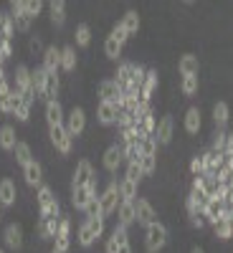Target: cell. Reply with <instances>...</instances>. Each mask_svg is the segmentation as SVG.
<instances>
[{
    "label": "cell",
    "instance_id": "cell-18",
    "mask_svg": "<svg viewBox=\"0 0 233 253\" xmlns=\"http://www.w3.org/2000/svg\"><path fill=\"white\" fill-rule=\"evenodd\" d=\"M117 114H119V107L114 101H99L96 117H99L101 124H117Z\"/></svg>",
    "mask_w": 233,
    "mask_h": 253
},
{
    "label": "cell",
    "instance_id": "cell-26",
    "mask_svg": "<svg viewBox=\"0 0 233 253\" xmlns=\"http://www.w3.org/2000/svg\"><path fill=\"white\" fill-rule=\"evenodd\" d=\"M185 132L187 134H198L200 132V109L198 107H190L185 112Z\"/></svg>",
    "mask_w": 233,
    "mask_h": 253
},
{
    "label": "cell",
    "instance_id": "cell-57",
    "mask_svg": "<svg viewBox=\"0 0 233 253\" xmlns=\"http://www.w3.org/2000/svg\"><path fill=\"white\" fill-rule=\"evenodd\" d=\"M119 253H132V246H122V248H119Z\"/></svg>",
    "mask_w": 233,
    "mask_h": 253
},
{
    "label": "cell",
    "instance_id": "cell-14",
    "mask_svg": "<svg viewBox=\"0 0 233 253\" xmlns=\"http://www.w3.org/2000/svg\"><path fill=\"white\" fill-rule=\"evenodd\" d=\"M124 162V155H122V144H112L107 152H104V170L107 172H117Z\"/></svg>",
    "mask_w": 233,
    "mask_h": 253
},
{
    "label": "cell",
    "instance_id": "cell-50",
    "mask_svg": "<svg viewBox=\"0 0 233 253\" xmlns=\"http://www.w3.org/2000/svg\"><path fill=\"white\" fill-rule=\"evenodd\" d=\"M190 172H193L195 177L205 175V155H200V157H195L193 162H190Z\"/></svg>",
    "mask_w": 233,
    "mask_h": 253
},
{
    "label": "cell",
    "instance_id": "cell-28",
    "mask_svg": "<svg viewBox=\"0 0 233 253\" xmlns=\"http://www.w3.org/2000/svg\"><path fill=\"white\" fill-rule=\"evenodd\" d=\"M46 76H48V71H46L44 66L31 71V86H33V91H36L38 96H44V91H46Z\"/></svg>",
    "mask_w": 233,
    "mask_h": 253
},
{
    "label": "cell",
    "instance_id": "cell-5",
    "mask_svg": "<svg viewBox=\"0 0 233 253\" xmlns=\"http://www.w3.org/2000/svg\"><path fill=\"white\" fill-rule=\"evenodd\" d=\"M99 203H101V215H104V218L112 215V213H117V208H119V203H122V198H119V182H109L107 190L99 195Z\"/></svg>",
    "mask_w": 233,
    "mask_h": 253
},
{
    "label": "cell",
    "instance_id": "cell-31",
    "mask_svg": "<svg viewBox=\"0 0 233 253\" xmlns=\"http://www.w3.org/2000/svg\"><path fill=\"white\" fill-rule=\"evenodd\" d=\"M119 23L124 26V31L130 33V36H135V33L140 31V13H137V10H127V13L122 15Z\"/></svg>",
    "mask_w": 233,
    "mask_h": 253
},
{
    "label": "cell",
    "instance_id": "cell-2",
    "mask_svg": "<svg viewBox=\"0 0 233 253\" xmlns=\"http://www.w3.org/2000/svg\"><path fill=\"white\" fill-rule=\"evenodd\" d=\"M165 243H167V228L160 220H155L152 225H147V233H144V248H147V253L162 251Z\"/></svg>",
    "mask_w": 233,
    "mask_h": 253
},
{
    "label": "cell",
    "instance_id": "cell-19",
    "mask_svg": "<svg viewBox=\"0 0 233 253\" xmlns=\"http://www.w3.org/2000/svg\"><path fill=\"white\" fill-rule=\"evenodd\" d=\"M3 238H5V246H8V248L18 251L20 246H23V230H20V225H18V223H10V225H5Z\"/></svg>",
    "mask_w": 233,
    "mask_h": 253
},
{
    "label": "cell",
    "instance_id": "cell-9",
    "mask_svg": "<svg viewBox=\"0 0 233 253\" xmlns=\"http://www.w3.org/2000/svg\"><path fill=\"white\" fill-rule=\"evenodd\" d=\"M63 124H66V129H69L71 137H79V134L84 132V126H87V114H84L81 107H74V109L69 112V117L63 119Z\"/></svg>",
    "mask_w": 233,
    "mask_h": 253
},
{
    "label": "cell",
    "instance_id": "cell-59",
    "mask_svg": "<svg viewBox=\"0 0 233 253\" xmlns=\"http://www.w3.org/2000/svg\"><path fill=\"white\" fill-rule=\"evenodd\" d=\"M231 238H233V220H231Z\"/></svg>",
    "mask_w": 233,
    "mask_h": 253
},
{
    "label": "cell",
    "instance_id": "cell-42",
    "mask_svg": "<svg viewBox=\"0 0 233 253\" xmlns=\"http://www.w3.org/2000/svg\"><path fill=\"white\" fill-rule=\"evenodd\" d=\"M226 147H228V134H226L223 129H218V132H216V139H213V150H210V152L223 155V152H226Z\"/></svg>",
    "mask_w": 233,
    "mask_h": 253
},
{
    "label": "cell",
    "instance_id": "cell-25",
    "mask_svg": "<svg viewBox=\"0 0 233 253\" xmlns=\"http://www.w3.org/2000/svg\"><path fill=\"white\" fill-rule=\"evenodd\" d=\"M117 215H119V225H132L135 220H137V215H135V203H127V200H122L119 203V208H117Z\"/></svg>",
    "mask_w": 233,
    "mask_h": 253
},
{
    "label": "cell",
    "instance_id": "cell-21",
    "mask_svg": "<svg viewBox=\"0 0 233 253\" xmlns=\"http://www.w3.org/2000/svg\"><path fill=\"white\" fill-rule=\"evenodd\" d=\"M203 218H205V223H210V225H216L218 220H223V203L208 200L205 208H203Z\"/></svg>",
    "mask_w": 233,
    "mask_h": 253
},
{
    "label": "cell",
    "instance_id": "cell-35",
    "mask_svg": "<svg viewBox=\"0 0 233 253\" xmlns=\"http://www.w3.org/2000/svg\"><path fill=\"white\" fill-rule=\"evenodd\" d=\"M74 36H76V46H81V48H87V46L92 43V28H89L87 23H79Z\"/></svg>",
    "mask_w": 233,
    "mask_h": 253
},
{
    "label": "cell",
    "instance_id": "cell-13",
    "mask_svg": "<svg viewBox=\"0 0 233 253\" xmlns=\"http://www.w3.org/2000/svg\"><path fill=\"white\" fill-rule=\"evenodd\" d=\"M173 132H175V122H173L170 114H165V117L157 122V129H155V139H157V144H170Z\"/></svg>",
    "mask_w": 233,
    "mask_h": 253
},
{
    "label": "cell",
    "instance_id": "cell-32",
    "mask_svg": "<svg viewBox=\"0 0 233 253\" xmlns=\"http://www.w3.org/2000/svg\"><path fill=\"white\" fill-rule=\"evenodd\" d=\"M228 119H231L228 104H226V101H218L216 107H213V122H216V126H218V129H223V126L228 124Z\"/></svg>",
    "mask_w": 233,
    "mask_h": 253
},
{
    "label": "cell",
    "instance_id": "cell-45",
    "mask_svg": "<svg viewBox=\"0 0 233 253\" xmlns=\"http://www.w3.org/2000/svg\"><path fill=\"white\" fill-rule=\"evenodd\" d=\"M137 165H140V170H142L144 175H152V172H155V157H150V155H140Z\"/></svg>",
    "mask_w": 233,
    "mask_h": 253
},
{
    "label": "cell",
    "instance_id": "cell-61",
    "mask_svg": "<svg viewBox=\"0 0 233 253\" xmlns=\"http://www.w3.org/2000/svg\"><path fill=\"white\" fill-rule=\"evenodd\" d=\"M0 253H5V251H3V248H0Z\"/></svg>",
    "mask_w": 233,
    "mask_h": 253
},
{
    "label": "cell",
    "instance_id": "cell-22",
    "mask_svg": "<svg viewBox=\"0 0 233 253\" xmlns=\"http://www.w3.org/2000/svg\"><path fill=\"white\" fill-rule=\"evenodd\" d=\"M132 69H135V63H130V61H124V63H119V69H117V86L122 89V91H127L130 89V84H132Z\"/></svg>",
    "mask_w": 233,
    "mask_h": 253
},
{
    "label": "cell",
    "instance_id": "cell-36",
    "mask_svg": "<svg viewBox=\"0 0 233 253\" xmlns=\"http://www.w3.org/2000/svg\"><path fill=\"white\" fill-rule=\"evenodd\" d=\"M13 152H15V162H18V165H23V167L33 160V155H31V147H28L26 142H18Z\"/></svg>",
    "mask_w": 233,
    "mask_h": 253
},
{
    "label": "cell",
    "instance_id": "cell-56",
    "mask_svg": "<svg viewBox=\"0 0 233 253\" xmlns=\"http://www.w3.org/2000/svg\"><path fill=\"white\" fill-rule=\"evenodd\" d=\"M10 94H13V86L8 84V79L0 81V99H3V96H10Z\"/></svg>",
    "mask_w": 233,
    "mask_h": 253
},
{
    "label": "cell",
    "instance_id": "cell-58",
    "mask_svg": "<svg viewBox=\"0 0 233 253\" xmlns=\"http://www.w3.org/2000/svg\"><path fill=\"white\" fill-rule=\"evenodd\" d=\"M190 253H205V251H203V248H198V246H195V248H193V251H190Z\"/></svg>",
    "mask_w": 233,
    "mask_h": 253
},
{
    "label": "cell",
    "instance_id": "cell-41",
    "mask_svg": "<svg viewBox=\"0 0 233 253\" xmlns=\"http://www.w3.org/2000/svg\"><path fill=\"white\" fill-rule=\"evenodd\" d=\"M140 147H142V155L155 157V155H157V139H155V134H152V137H142V139H140Z\"/></svg>",
    "mask_w": 233,
    "mask_h": 253
},
{
    "label": "cell",
    "instance_id": "cell-46",
    "mask_svg": "<svg viewBox=\"0 0 233 253\" xmlns=\"http://www.w3.org/2000/svg\"><path fill=\"white\" fill-rule=\"evenodd\" d=\"M84 213H87V218H104V215H101V203H99V198H92Z\"/></svg>",
    "mask_w": 233,
    "mask_h": 253
},
{
    "label": "cell",
    "instance_id": "cell-34",
    "mask_svg": "<svg viewBox=\"0 0 233 253\" xmlns=\"http://www.w3.org/2000/svg\"><path fill=\"white\" fill-rule=\"evenodd\" d=\"M61 69L63 71H74L76 69V48L74 46L61 48Z\"/></svg>",
    "mask_w": 233,
    "mask_h": 253
},
{
    "label": "cell",
    "instance_id": "cell-12",
    "mask_svg": "<svg viewBox=\"0 0 233 253\" xmlns=\"http://www.w3.org/2000/svg\"><path fill=\"white\" fill-rule=\"evenodd\" d=\"M92 198H96V180H92L87 187H76V190H74L71 203H74L79 210H87V205H89V200H92Z\"/></svg>",
    "mask_w": 233,
    "mask_h": 253
},
{
    "label": "cell",
    "instance_id": "cell-54",
    "mask_svg": "<svg viewBox=\"0 0 233 253\" xmlns=\"http://www.w3.org/2000/svg\"><path fill=\"white\" fill-rule=\"evenodd\" d=\"M10 53H13V48H10V41H3V43H0V61H5Z\"/></svg>",
    "mask_w": 233,
    "mask_h": 253
},
{
    "label": "cell",
    "instance_id": "cell-62",
    "mask_svg": "<svg viewBox=\"0 0 233 253\" xmlns=\"http://www.w3.org/2000/svg\"><path fill=\"white\" fill-rule=\"evenodd\" d=\"M51 253H56V251H51Z\"/></svg>",
    "mask_w": 233,
    "mask_h": 253
},
{
    "label": "cell",
    "instance_id": "cell-10",
    "mask_svg": "<svg viewBox=\"0 0 233 253\" xmlns=\"http://www.w3.org/2000/svg\"><path fill=\"white\" fill-rule=\"evenodd\" d=\"M135 215H137V223L144 225V228H147V225H152V223L157 220L155 208L147 203L144 198H137V200H135Z\"/></svg>",
    "mask_w": 233,
    "mask_h": 253
},
{
    "label": "cell",
    "instance_id": "cell-52",
    "mask_svg": "<svg viewBox=\"0 0 233 253\" xmlns=\"http://www.w3.org/2000/svg\"><path fill=\"white\" fill-rule=\"evenodd\" d=\"M41 10H44V3H41V0H26V13L31 18H36Z\"/></svg>",
    "mask_w": 233,
    "mask_h": 253
},
{
    "label": "cell",
    "instance_id": "cell-40",
    "mask_svg": "<svg viewBox=\"0 0 233 253\" xmlns=\"http://www.w3.org/2000/svg\"><path fill=\"white\" fill-rule=\"evenodd\" d=\"M18 99H20V94H15V91L10 96H3V99H0V112H3V114H13Z\"/></svg>",
    "mask_w": 233,
    "mask_h": 253
},
{
    "label": "cell",
    "instance_id": "cell-20",
    "mask_svg": "<svg viewBox=\"0 0 233 253\" xmlns=\"http://www.w3.org/2000/svg\"><path fill=\"white\" fill-rule=\"evenodd\" d=\"M44 69H46L48 74H56V71L61 69V48L48 46V48L44 51Z\"/></svg>",
    "mask_w": 233,
    "mask_h": 253
},
{
    "label": "cell",
    "instance_id": "cell-3",
    "mask_svg": "<svg viewBox=\"0 0 233 253\" xmlns=\"http://www.w3.org/2000/svg\"><path fill=\"white\" fill-rule=\"evenodd\" d=\"M38 208H41V218H61V208L58 200L53 198V190L48 185H41L38 187Z\"/></svg>",
    "mask_w": 233,
    "mask_h": 253
},
{
    "label": "cell",
    "instance_id": "cell-37",
    "mask_svg": "<svg viewBox=\"0 0 233 253\" xmlns=\"http://www.w3.org/2000/svg\"><path fill=\"white\" fill-rule=\"evenodd\" d=\"M58 86H61V84H58V74H48L46 76V91H44V96L51 101V99H56L58 96Z\"/></svg>",
    "mask_w": 233,
    "mask_h": 253
},
{
    "label": "cell",
    "instance_id": "cell-38",
    "mask_svg": "<svg viewBox=\"0 0 233 253\" xmlns=\"http://www.w3.org/2000/svg\"><path fill=\"white\" fill-rule=\"evenodd\" d=\"M104 53H107V58H112V61H117L119 56H122V43H117V41L109 36L107 41H104Z\"/></svg>",
    "mask_w": 233,
    "mask_h": 253
},
{
    "label": "cell",
    "instance_id": "cell-48",
    "mask_svg": "<svg viewBox=\"0 0 233 253\" xmlns=\"http://www.w3.org/2000/svg\"><path fill=\"white\" fill-rule=\"evenodd\" d=\"M112 238L119 243V246H130V236H127V228L117 223V228L112 230Z\"/></svg>",
    "mask_w": 233,
    "mask_h": 253
},
{
    "label": "cell",
    "instance_id": "cell-60",
    "mask_svg": "<svg viewBox=\"0 0 233 253\" xmlns=\"http://www.w3.org/2000/svg\"><path fill=\"white\" fill-rule=\"evenodd\" d=\"M0 218H3V205H0Z\"/></svg>",
    "mask_w": 233,
    "mask_h": 253
},
{
    "label": "cell",
    "instance_id": "cell-23",
    "mask_svg": "<svg viewBox=\"0 0 233 253\" xmlns=\"http://www.w3.org/2000/svg\"><path fill=\"white\" fill-rule=\"evenodd\" d=\"M46 119H48V126H56V124H63V109H61V104L58 99H51L46 101Z\"/></svg>",
    "mask_w": 233,
    "mask_h": 253
},
{
    "label": "cell",
    "instance_id": "cell-44",
    "mask_svg": "<svg viewBox=\"0 0 233 253\" xmlns=\"http://www.w3.org/2000/svg\"><path fill=\"white\" fill-rule=\"evenodd\" d=\"M127 180H132V182H137L140 185V180L144 177V172L140 170V165L137 162H127V175H124Z\"/></svg>",
    "mask_w": 233,
    "mask_h": 253
},
{
    "label": "cell",
    "instance_id": "cell-4",
    "mask_svg": "<svg viewBox=\"0 0 233 253\" xmlns=\"http://www.w3.org/2000/svg\"><path fill=\"white\" fill-rule=\"evenodd\" d=\"M48 137H51V144L61 155H69L71 147H74V137L69 134L66 124H56V126H48Z\"/></svg>",
    "mask_w": 233,
    "mask_h": 253
},
{
    "label": "cell",
    "instance_id": "cell-11",
    "mask_svg": "<svg viewBox=\"0 0 233 253\" xmlns=\"http://www.w3.org/2000/svg\"><path fill=\"white\" fill-rule=\"evenodd\" d=\"M13 91L15 94H28V91H33V86H31V69L28 66H23V63H20V66H15V81H13ZM36 94V91H33Z\"/></svg>",
    "mask_w": 233,
    "mask_h": 253
},
{
    "label": "cell",
    "instance_id": "cell-17",
    "mask_svg": "<svg viewBox=\"0 0 233 253\" xmlns=\"http://www.w3.org/2000/svg\"><path fill=\"white\" fill-rule=\"evenodd\" d=\"M15 198H18L15 182H13L10 177L0 180V205H3V208H10V205H15Z\"/></svg>",
    "mask_w": 233,
    "mask_h": 253
},
{
    "label": "cell",
    "instance_id": "cell-6",
    "mask_svg": "<svg viewBox=\"0 0 233 253\" xmlns=\"http://www.w3.org/2000/svg\"><path fill=\"white\" fill-rule=\"evenodd\" d=\"M69 233H71V220L66 218V215H61L58 218V233H56V246H53V251L56 253H69V248H71V238H69Z\"/></svg>",
    "mask_w": 233,
    "mask_h": 253
},
{
    "label": "cell",
    "instance_id": "cell-1",
    "mask_svg": "<svg viewBox=\"0 0 233 253\" xmlns=\"http://www.w3.org/2000/svg\"><path fill=\"white\" fill-rule=\"evenodd\" d=\"M101 233H104V218H87L79 225V243L89 248L96 238H101Z\"/></svg>",
    "mask_w": 233,
    "mask_h": 253
},
{
    "label": "cell",
    "instance_id": "cell-33",
    "mask_svg": "<svg viewBox=\"0 0 233 253\" xmlns=\"http://www.w3.org/2000/svg\"><path fill=\"white\" fill-rule=\"evenodd\" d=\"M119 198L122 200H127V203H135V198H137V182H132V180H122L119 182Z\"/></svg>",
    "mask_w": 233,
    "mask_h": 253
},
{
    "label": "cell",
    "instance_id": "cell-7",
    "mask_svg": "<svg viewBox=\"0 0 233 253\" xmlns=\"http://www.w3.org/2000/svg\"><path fill=\"white\" fill-rule=\"evenodd\" d=\"M92 180H96V175H94V167H92V162L89 160H81L79 165H76V170H74V180H71V190H76V187H87Z\"/></svg>",
    "mask_w": 233,
    "mask_h": 253
},
{
    "label": "cell",
    "instance_id": "cell-53",
    "mask_svg": "<svg viewBox=\"0 0 233 253\" xmlns=\"http://www.w3.org/2000/svg\"><path fill=\"white\" fill-rule=\"evenodd\" d=\"M28 48H31V53H41V51H46L38 36H31V41H28Z\"/></svg>",
    "mask_w": 233,
    "mask_h": 253
},
{
    "label": "cell",
    "instance_id": "cell-8",
    "mask_svg": "<svg viewBox=\"0 0 233 253\" xmlns=\"http://www.w3.org/2000/svg\"><path fill=\"white\" fill-rule=\"evenodd\" d=\"M13 8V23H15V28L20 31V33H28L31 31V23H33V18L26 13V0H15V3L10 5Z\"/></svg>",
    "mask_w": 233,
    "mask_h": 253
},
{
    "label": "cell",
    "instance_id": "cell-49",
    "mask_svg": "<svg viewBox=\"0 0 233 253\" xmlns=\"http://www.w3.org/2000/svg\"><path fill=\"white\" fill-rule=\"evenodd\" d=\"M13 33H15V23H13V18H10V15H5L3 28H0V36H3L5 41H10V38H13Z\"/></svg>",
    "mask_w": 233,
    "mask_h": 253
},
{
    "label": "cell",
    "instance_id": "cell-16",
    "mask_svg": "<svg viewBox=\"0 0 233 253\" xmlns=\"http://www.w3.org/2000/svg\"><path fill=\"white\" fill-rule=\"evenodd\" d=\"M23 177H26V185L41 187V182H44V167H41L36 160H31V162L23 167Z\"/></svg>",
    "mask_w": 233,
    "mask_h": 253
},
{
    "label": "cell",
    "instance_id": "cell-47",
    "mask_svg": "<svg viewBox=\"0 0 233 253\" xmlns=\"http://www.w3.org/2000/svg\"><path fill=\"white\" fill-rule=\"evenodd\" d=\"M213 228H216V236H218L221 241H228V238H231V220H218Z\"/></svg>",
    "mask_w": 233,
    "mask_h": 253
},
{
    "label": "cell",
    "instance_id": "cell-29",
    "mask_svg": "<svg viewBox=\"0 0 233 253\" xmlns=\"http://www.w3.org/2000/svg\"><path fill=\"white\" fill-rule=\"evenodd\" d=\"M56 233H58V218H41L38 236L41 238H56Z\"/></svg>",
    "mask_w": 233,
    "mask_h": 253
},
{
    "label": "cell",
    "instance_id": "cell-15",
    "mask_svg": "<svg viewBox=\"0 0 233 253\" xmlns=\"http://www.w3.org/2000/svg\"><path fill=\"white\" fill-rule=\"evenodd\" d=\"M122 94H124V91L117 86L114 79H107V81L99 84V96H101V101H114V104H117V101L122 99Z\"/></svg>",
    "mask_w": 233,
    "mask_h": 253
},
{
    "label": "cell",
    "instance_id": "cell-39",
    "mask_svg": "<svg viewBox=\"0 0 233 253\" xmlns=\"http://www.w3.org/2000/svg\"><path fill=\"white\" fill-rule=\"evenodd\" d=\"M31 107H33V104H31V101H26L23 96H20V99H18V104H15V112H13V114H15L20 122H26V119L31 117Z\"/></svg>",
    "mask_w": 233,
    "mask_h": 253
},
{
    "label": "cell",
    "instance_id": "cell-30",
    "mask_svg": "<svg viewBox=\"0 0 233 253\" xmlns=\"http://www.w3.org/2000/svg\"><path fill=\"white\" fill-rule=\"evenodd\" d=\"M15 144H18V139H15V126L3 124V126H0V147H3V150H15Z\"/></svg>",
    "mask_w": 233,
    "mask_h": 253
},
{
    "label": "cell",
    "instance_id": "cell-43",
    "mask_svg": "<svg viewBox=\"0 0 233 253\" xmlns=\"http://www.w3.org/2000/svg\"><path fill=\"white\" fill-rule=\"evenodd\" d=\"M183 94L185 96L198 94V76H183Z\"/></svg>",
    "mask_w": 233,
    "mask_h": 253
},
{
    "label": "cell",
    "instance_id": "cell-24",
    "mask_svg": "<svg viewBox=\"0 0 233 253\" xmlns=\"http://www.w3.org/2000/svg\"><path fill=\"white\" fill-rule=\"evenodd\" d=\"M178 69H180V74H183V76H198V69H200L198 56L185 53V56L180 58V63H178Z\"/></svg>",
    "mask_w": 233,
    "mask_h": 253
},
{
    "label": "cell",
    "instance_id": "cell-27",
    "mask_svg": "<svg viewBox=\"0 0 233 253\" xmlns=\"http://www.w3.org/2000/svg\"><path fill=\"white\" fill-rule=\"evenodd\" d=\"M48 13H51V23L53 26H63V20H66V3H63V0H51Z\"/></svg>",
    "mask_w": 233,
    "mask_h": 253
},
{
    "label": "cell",
    "instance_id": "cell-55",
    "mask_svg": "<svg viewBox=\"0 0 233 253\" xmlns=\"http://www.w3.org/2000/svg\"><path fill=\"white\" fill-rule=\"evenodd\" d=\"M119 248H122V246L109 236V238H107V246H104V251H107V253H119Z\"/></svg>",
    "mask_w": 233,
    "mask_h": 253
},
{
    "label": "cell",
    "instance_id": "cell-51",
    "mask_svg": "<svg viewBox=\"0 0 233 253\" xmlns=\"http://www.w3.org/2000/svg\"><path fill=\"white\" fill-rule=\"evenodd\" d=\"M112 38L117 41V43H122V46H124V41L130 38V33L124 31V26H122V23H117V26L112 28Z\"/></svg>",
    "mask_w": 233,
    "mask_h": 253
}]
</instances>
